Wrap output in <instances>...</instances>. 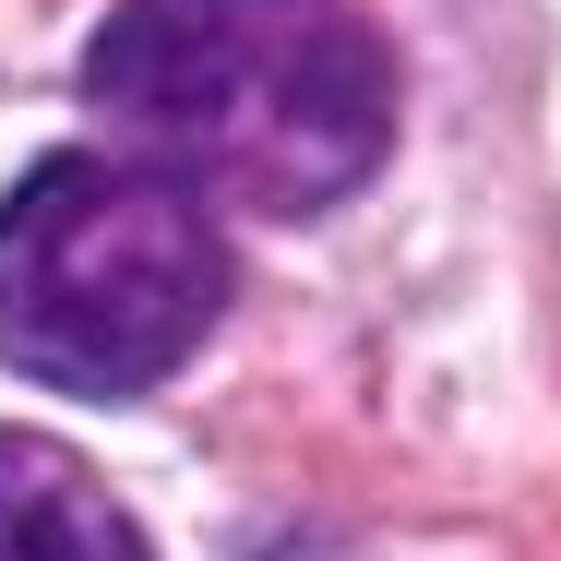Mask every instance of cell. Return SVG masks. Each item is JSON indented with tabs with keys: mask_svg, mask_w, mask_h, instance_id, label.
<instances>
[{
	"mask_svg": "<svg viewBox=\"0 0 561 561\" xmlns=\"http://www.w3.org/2000/svg\"><path fill=\"white\" fill-rule=\"evenodd\" d=\"M84 108L239 216H323L394 156V48L346 0H119Z\"/></svg>",
	"mask_w": 561,
	"mask_h": 561,
	"instance_id": "cell-1",
	"label": "cell"
},
{
	"mask_svg": "<svg viewBox=\"0 0 561 561\" xmlns=\"http://www.w3.org/2000/svg\"><path fill=\"white\" fill-rule=\"evenodd\" d=\"M227 311V227L144 156H36L0 204V358L119 407L168 382Z\"/></svg>",
	"mask_w": 561,
	"mask_h": 561,
	"instance_id": "cell-2",
	"label": "cell"
},
{
	"mask_svg": "<svg viewBox=\"0 0 561 561\" xmlns=\"http://www.w3.org/2000/svg\"><path fill=\"white\" fill-rule=\"evenodd\" d=\"M0 561H156L96 466L36 431H0Z\"/></svg>",
	"mask_w": 561,
	"mask_h": 561,
	"instance_id": "cell-3",
	"label": "cell"
}]
</instances>
